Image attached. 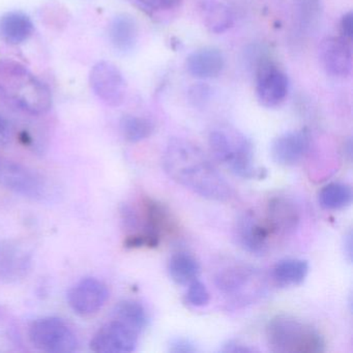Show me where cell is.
<instances>
[{"instance_id":"1f68e13d","label":"cell","mask_w":353,"mask_h":353,"mask_svg":"<svg viewBox=\"0 0 353 353\" xmlns=\"http://www.w3.org/2000/svg\"><path fill=\"white\" fill-rule=\"evenodd\" d=\"M13 131L9 121L0 114V144H8L12 139Z\"/></svg>"},{"instance_id":"3957f363","label":"cell","mask_w":353,"mask_h":353,"mask_svg":"<svg viewBox=\"0 0 353 353\" xmlns=\"http://www.w3.org/2000/svg\"><path fill=\"white\" fill-rule=\"evenodd\" d=\"M266 339L274 352L320 353L325 351L323 336L313 326L288 315L272 318L266 326Z\"/></svg>"},{"instance_id":"d6986e66","label":"cell","mask_w":353,"mask_h":353,"mask_svg":"<svg viewBox=\"0 0 353 353\" xmlns=\"http://www.w3.org/2000/svg\"><path fill=\"white\" fill-rule=\"evenodd\" d=\"M138 24L132 16L119 14L109 26V40L117 52L128 54L135 49L138 42Z\"/></svg>"},{"instance_id":"8992f818","label":"cell","mask_w":353,"mask_h":353,"mask_svg":"<svg viewBox=\"0 0 353 353\" xmlns=\"http://www.w3.org/2000/svg\"><path fill=\"white\" fill-rule=\"evenodd\" d=\"M0 185L34 201H43L49 196L46 179L32 169L0 158Z\"/></svg>"},{"instance_id":"9a60e30c","label":"cell","mask_w":353,"mask_h":353,"mask_svg":"<svg viewBox=\"0 0 353 353\" xmlns=\"http://www.w3.org/2000/svg\"><path fill=\"white\" fill-rule=\"evenodd\" d=\"M319 59L322 68L332 77L345 78L352 69L351 42L342 37L325 38L319 46Z\"/></svg>"},{"instance_id":"2e32d148","label":"cell","mask_w":353,"mask_h":353,"mask_svg":"<svg viewBox=\"0 0 353 353\" xmlns=\"http://www.w3.org/2000/svg\"><path fill=\"white\" fill-rule=\"evenodd\" d=\"M265 222L272 235H286L299 227L301 216L297 206L284 197L272 198L268 204Z\"/></svg>"},{"instance_id":"484cf974","label":"cell","mask_w":353,"mask_h":353,"mask_svg":"<svg viewBox=\"0 0 353 353\" xmlns=\"http://www.w3.org/2000/svg\"><path fill=\"white\" fill-rule=\"evenodd\" d=\"M233 24V17L231 12L223 5H212L208 10L206 26L210 32L221 34L231 28Z\"/></svg>"},{"instance_id":"9c48e42d","label":"cell","mask_w":353,"mask_h":353,"mask_svg":"<svg viewBox=\"0 0 353 353\" xmlns=\"http://www.w3.org/2000/svg\"><path fill=\"white\" fill-rule=\"evenodd\" d=\"M139 332L123 323L112 319L107 322L94 334L90 347L98 353H129L135 351Z\"/></svg>"},{"instance_id":"d6a6232c","label":"cell","mask_w":353,"mask_h":353,"mask_svg":"<svg viewBox=\"0 0 353 353\" xmlns=\"http://www.w3.org/2000/svg\"><path fill=\"white\" fill-rule=\"evenodd\" d=\"M344 253L349 261L352 260V233L348 232L344 239Z\"/></svg>"},{"instance_id":"f1b7e54d","label":"cell","mask_w":353,"mask_h":353,"mask_svg":"<svg viewBox=\"0 0 353 353\" xmlns=\"http://www.w3.org/2000/svg\"><path fill=\"white\" fill-rule=\"evenodd\" d=\"M140 5L152 11L171 10L179 6L183 0H137Z\"/></svg>"},{"instance_id":"ffe728a7","label":"cell","mask_w":353,"mask_h":353,"mask_svg":"<svg viewBox=\"0 0 353 353\" xmlns=\"http://www.w3.org/2000/svg\"><path fill=\"white\" fill-rule=\"evenodd\" d=\"M309 268V263L305 260L297 258L280 260L272 268V278L280 287L299 286L305 282Z\"/></svg>"},{"instance_id":"30bf717a","label":"cell","mask_w":353,"mask_h":353,"mask_svg":"<svg viewBox=\"0 0 353 353\" xmlns=\"http://www.w3.org/2000/svg\"><path fill=\"white\" fill-rule=\"evenodd\" d=\"M260 274L247 265L231 266L221 270L216 276V286L223 294L243 303L252 299V292L261 290Z\"/></svg>"},{"instance_id":"ba28073f","label":"cell","mask_w":353,"mask_h":353,"mask_svg":"<svg viewBox=\"0 0 353 353\" xmlns=\"http://www.w3.org/2000/svg\"><path fill=\"white\" fill-rule=\"evenodd\" d=\"M289 79L272 61L261 59L256 69V96L262 106L274 108L288 96Z\"/></svg>"},{"instance_id":"4316f807","label":"cell","mask_w":353,"mask_h":353,"mask_svg":"<svg viewBox=\"0 0 353 353\" xmlns=\"http://www.w3.org/2000/svg\"><path fill=\"white\" fill-rule=\"evenodd\" d=\"M185 297H187L188 303L196 307H205L210 303V295L208 288L198 279L190 283Z\"/></svg>"},{"instance_id":"ac0fdd59","label":"cell","mask_w":353,"mask_h":353,"mask_svg":"<svg viewBox=\"0 0 353 353\" xmlns=\"http://www.w3.org/2000/svg\"><path fill=\"white\" fill-rule=\"evenodd\" d=\"M34 32V22L23 12L11 11L0 16V39L10 45L30 40Z\"/></svg>"},{"instance_id":"7402d4cb","label":"cell","mask_w":353,"mask_h":353,"mask_svg":"<svg viewBox=\"0 0 353 353\" xmlns=\"http://www.w3.org/2000/svg\"><path fill=\"white\" fill-rule=\"evenodd\" d=\"M112 318L127 324L130 327L139 332H143L148 326V314L141 303L136 301H121L112 311Z\"/></svg>"},{"instance_id":"277c9868","label":"cell","mask_w":353,"mask_h":353,"mask_svg":"<svg viewBox=\"0 0 353 353\" xmlns=\"http://www.w3.org/2000/svg\"><path fill=\"white\" fill-rule=\"evenodd\" d=\"M208 144L214 159L236 176L251 179L264 172L256 168L253 143L243 134L232 130H214Z\"/></svg>"},{"instance_id":"5b68a950","label":"cell","mask_w":353,"mask_h":353,"mask_svg":"<svg viewBox=\"0 0 353 353\" xmlns=\"http://www.w3.org/2000/svg\"><path fill=\"white\" fill-rule=\"evenodd\" d=\"M30 340L39 350L48 353H72L78 348L75 332L61 318L44 317L32 322Z\"/></svg>"},{"instance_id":"83f0119b","label":"cell","mask_w":353,"mask_h":353,"mask_svg":"<svg viewBox=\"0 0 353 353\" xmlns=\"http://www.w3.org/2000/svg\"><path fill=\"white\" fill-rule=\"evenodd\" d=\"M168 350L173 353H194L197 352L198 348L195 343L192 342L190 339L179 336L170 341Z\"/></svg>"},{"instance_id":"d4e9b609","label":"cell","mask_w":353,"mask_h":353,"mask_svg":"<svg viewBox=\"0 0 353 353\" xmlns=\"http://www.w3.org/2000/svg\"><path fill=\"white\" fill-rule=\"evenodd\" d=\"M321 13V0H297V21L301 30L305 32H310L317 26Z\"/></svg>"},{"instance_id":"603a6c76","label":"cell","mask_w":353,"mask_h":353,"mask_svg":"<svg viewBox=\"0 0 353 353\" xmlns=\"http://www.w3.org/2000/svg\"><path fill=\"white\" fill-rule=\"evenodd\" d=\"M318 202L324 210H343L352 202V191L346 183H328L318 193Z\"/></svg>"},{"instance_id":"7a4b0ae2","label":"cell","mask_w":353,"mask_h":353,"mask_svg":"<svg viewBox=\"0 0 353 353\" xmlns=\"http://www.w3.org/2000/svg\"><path fill=\"white\" fill-rule=\"evenodd\" d=\"M0 99L34 117L46 114L53 104L50 88L26 65L12 59H0Z\"/></svg>"},{"instance_id":"4fadbf2b","label":"cell","mask_w":353,"mask_h":353,"mask_svg":"<svg viewBox=\"0 0 353 353\" xmlns=\"http://www.w3.org/2000/svg\"><path fill=\"white\" fill-rule=\"evenodd\" d=\"M272 235L265 220H260L253 212H243L237 219L235 237L239 245L249 253L255 255L266 253Z\"/></svg>"},{"instance_id":"e0dca14e","label":"cell","mask_w":353,"mask_h":353,"mask_svg":"<svg viewBox=\"0 0 353 353\" xmlns=\"http://www.w3.org/2000/svg\"><path fill=\"white\" fill-rule=\"evenodd\" d=\"M188 72L198 79L218 77L225 67V57L219 49L205 47L192 53L185 63Z\"/></svg>"},{"instance_id":"7c38bea8","label":"cell","mask_w":353,"mask_h":353,"mask_svg":"<svg viewBox=\"0 0 353 353\" xmlns=\"http://www.w3.org/2000/svg\"><path fill=\"white\" fill-rule=\"evenodd\" d=\"M32 254L12 239H0V284H15L32 270Z\"/></svg>"},{"instance_id":"5bb4252c","label":"cell","mask_w":353,"mask_h":353,"mask_svg":"<svg viewBox=\"0 0 353 353\" xmlns=\"http://www.w3.org/2000/svg\"><path fill=\"white\" fill-rule=\"evenodd\" d=\"M311 136L305 129L286 132L278 136L270 146L272 160L281 166L290 167L301 163L309 154Z\"/></svg>"},{"instance_id":"f546056e","label":"cell","mask_w":353,"mask_h":353,"mask_svg":"<svg viewBox=\"0 0 353 353\" xmlns=\"http://www.w3.org/2000/svg\"><path fill=\"white\" fill-rule=\"evenodd\" d=\"M341 34L342 38L345 40L351 42L353 37V14L352 12H348L345 14L341 20L340 23Z\"/></svg>"},{"instance_id":"52a82bcc","label":"cell","mask_w":353,"mask_h":353,"mask_svg":"<svg viewBox=\"0 0 353 353\" xmlns=\"http://www.w3.org/2000/svg\"><path fill=\"white\" fill-rule=\"evenodd\" d=\"M90 84L94 94L110 107L123 104L127 96V81L121 70L110 61H101L92 68Z\"/></svg>"},{"instance_id":"4dcf8cb0","label":"cell","mask_w":353,"mask_h":353,"mask_svg":"<svg viewBox=\"0 0 353 353\" xmlns=\"http://www.w3.org/2000/svg\"><path fill=\"white\" fill-rule=\"evenodd\" d=\"M220 351L225 353H245L254 352L255 349L251 348V347L247 346L243 343L236 342V341H229L226 344L223 345Z\"/></svg>"},{"instance_id":"6da1fadb","label":"cell","mask_w":353,"mask_h":353,"mask_svg":"<svg viewBox=\"0 0 353 353\" xmlns=\"http://www.w3.org/2000/svg\"><path fill=\"white\" fill-rule=\"evenodd\" d=\"M163 168L173 181L205 199L223 202L232 196L225 177L203 150L189 140L169 141L163 154Z\"/></svg>"},{"instance_id":"cb8c5ba5","label":"cell","mask_w":353,"mask_h":353,"mask_svg":"<svg viewBox=\"0 0 353 353\" xmlns=\"http://www.w3.org/2000/svg\"><path fill=\"white\" fill-rule=\"evenodd\" d=\"M119 127H121V135L127 141L132 143L148 139L152 135L154 130L152 121L146 117L132 114L121 117Z\"/></svg>"},{"instance_id":"8fae6325","label":"cell","mask_w":353,"mask_h":353,"mask_svg":"<svg viewBox=\"0 0 353 353\" xmlns=\"http://www.w3.org/2000/svg\"><path fill=\"white\" fill-rule=\"evenodd\" d=\"M109 291L106 285L97 278H83L76 283L67 299L71 309L80 316H90L98 313L108 301Z\"/></svg>"},{"instance_id":"44dd1931","label":"cell","mask_w":353,"mask_h":353,"mask_svg":"<svg viewBox=\"0 0 353 353\" xmlns=\"http://www.w3.org/2000/svg\"><path fill=\"white\" fill-rule=\"evenodd\" d=\"M168 272L173 282L179 285H189L199 276L200 264L191 254L179 252L171 256Z\"/></svg>"}]
</instances>
